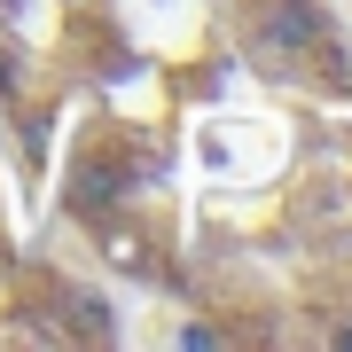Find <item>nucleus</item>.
I'll return each instance as SVG.
<instances>
[{"label": "nucleus", "instance_id": "nucleus-2", "mask_svg": "<svg viewBox=\"0 0 352 352\" xmlns=\"http://www.w3.org/2000/svg\"><path fill=\"white\" fill-rule=\"evenodd\" d=\"M78 329H94V337H102V329H110V305H102V298H78Z\"/></svg>", "mask_w": 352, "mask_h": 352}, {"label": "nucleus", "instance_id": "nucleus-1", "mask_svg": "<svg viewBox=\"0 0 352 352\" xmlns=\"http://www.w3.org/2000/svg\"><path fill=\"white\" fill-rule=\"evenodd\" d=\"M258 47H266V63H274V71H289L305 47H314V16H305V8H274V16H266V39H258Z\"/></svg>", "mask_w": 352, "mask_h": 352}]
</instances>
